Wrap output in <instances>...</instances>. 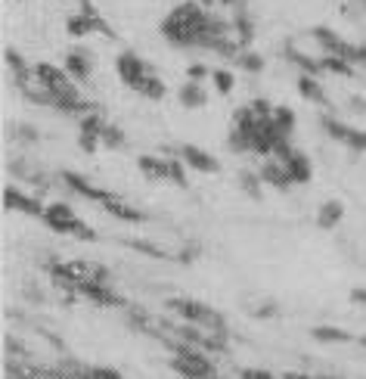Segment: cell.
Masks as SVG:
<instances>
[{"instance_id":"obj_1","label":"cell","mask_w":366,"mask_h":379,"mask_svg":"<svg viewBox=\"0 0 366 379\" xmlns=\"http://www.w3.org/2000/svg\"><path fill=\"white\" fill-rule=\"evenodd\" d=\"M171 370L180 373L183 379H214V364L208 360L205 348L190 345V342H174V358Z\"/></svg>"},{"instance_id":"obj_2","label":"cell","mask_w":366,"mask_h":379,"mask_svg":"<svg viewBox=\"0 0 366 379\" xmlns=\"http://www.w3.org/2000/svg\"><path fill=\"white\" fill-rule=\"evenodd\" d=\"M41 221L47 224L53 233H68V236H78V240H87V242L96 240V230L87 227V224L72 211V205H65V202H50Z\"/></svg>"},{"instance_id":"obj_3","label":"cell","mask_w":366,"mask_h":379,"mask_svg":"<svg viewBox=\"0 0 366 379\" xmlns=\"http://www.w3.org/2000/svg\"><path fill=\"white\" fill-rule=\"evenodd\" d=\"M167 308L174 314H180L186 323L192 327H202V329H217V333H227V323L217 311H211L208 304L196 302V298H167Z\"/></svg>"},{"instance_id":"obj_4","label":"cell","mask_w":366,"mask_h":379,"mask_svg":"<svg viewBox=\"0 0 366 379\" xmlns=\"http://www.w3.org/2000/svg\"><path fill=\"white\" fill-rule=\"evenodd\" d=\"M314 41L326 50V56H341V59H347V62H357V47H351L345 37H338L332 28H326V25H316L314 28Z\"/></svg>"},{"instance_id":"obj_5","label":"cell","mask_w":366,"mask_h":379,"mask_svg":"<svg viewBox=\"0 0 366 379\" xmlns=\"http://www.w3.org/2000/svg\"><path fill=\"white\" fill-rule=\"evenodd\" d=\"M323 128H326V134L332 137V140H338V143H345V146H351L354 153H366V130L347 128L345 122H338V118H332V115L323 118Z\"/></svg>"},{"instance_id":"obj_6","label":"cell","mask_w":366,"mask_h":379,"mask_svg":"<svg viewBox=\"0 0 366 379\" xmlns=\"http://www.w3.org/2000/svg\"><path fill=\"white\" fill-rule=\"evenodd\" d=\"M115 68H118V78H121L128 87H136L146 75H152V66H146V62H143L136 53H130V50H124V53L118 56Z\"/></svg>"},{"instance_id":"obj_7","label":"cell","mask_w":366,"mask_h":379,"mask_svg":"<svg viewBox=\"0 0 366 379\" xmlns=\"http://www.w3.org/2000/svg\"><path fill=\"white\" fill-rule=\"evenodd\" d=\"M3 208H10V211H22V215H31V217H43L47 205H43L41 199L28 196V193L16 190V186H3Z\"/></svg>"},{"instance_id":"obj_8","label":"cell","mask_w":366,"mask_h":379,"mask_svg":"<svg viewBox=\"0 0 366 379\" xmlns=\"http://www.w3.org/2000/svg\"><path fill=\"white\" fill-rule=\"evenodd\" d=\"M62 180H65V186L72 193H78L81 199H90V202L105 205V202H112V199H118L112 190H99V186H93L90 180H84L81 174H74V171H62Z\"/></svg>"},{"instance_id":"obj_9","label":"cell","mask_w":366,"mask_h":379,"mask_svg":"<svg viewBox=\"0 0 366 379\" xmlns=\"http://www.w3.org/2000/svg\"><path fill=\"white\" fill-rule=\"evenodd\" d=\"M180 162H183L186 168H192V171H202V174H217L221 171V165H217L214 155H208L205 149L192 146V143L180 146Z\"/></svg>"},{"instance_id":"obj_10","label":"cell","mask_w":366,"mask_h":379,"mask_svg":"<svg viewBox=\"0 0 366 379\" xmlns=\"http://www.w3.org/2000/svg\"><path fill=\"white\" fill-rule=\"evenodd\" d=\"M74 292H81V295L93 298L96 304H109V308H118V304H124L121 295H118L112 286H105L103 280H84V283L74 286Z\"/></svg>"},{"instance_id":"obj_11","label":"cell","mask_w":366,"mask_h":379,"mask_svg":"<svg viewBox=\"0 0 366 379\" xmlns=\"http://www.w3.org/2000/svg\"><path fill=\"white\" fill-rule=\"evenodd\" d=\"M279 162H283L285 171L292 174V184H307V180L314 177V165H310V159L301 153V149H292V153Z\"/></svg>"},{"instance_id":"obj_12","label":"cell","mask_w":366,"mask_h":379,"mask_svg":"<svg viewBox=\"0 0 366 379\" xmlns=\"http://www.w3.org/2000/svg\"><path fill=\"white\" fill-rule=\"evenodd\" d=\"M261 180L264 184H270V186H276V190H289L292 186V174L285 171V165L279 159H267L264 165H261Z\"/></svg>"},{"instance_id":"obj_13","label":"cell","mask_w":366,"mask_h":379,"mask_svg":"<svg viewBox=\"0 0 366 379\" xmlns=\"http://www.w3.org/2000/svg\"><path fill=\"white\" fill-rule=\"evenodd\" d=\"M140 171L149 180H171V159H155V155H140Z\"/></svg>"},{"instance_id":"obj_14","label":"cell","mask_w":366,"mask_h":379,"mask_svg":"<svg viewBox=\"0 0 366 379\" xmlns=\"http://www.w3.org/2000/svg\"><path fill=\"white\" fill-rule=\"evenodd\" d=\"M341 215H345V205H341L338 199H326V202L320 205V211H316V224H320L323 230H335Z\"/></svg>"},{"instance_id":"obj_15","label":"cell","mask_w":366,"mask_h":379,"mask_svg":"<svg viewBox=\"0 0 366 379\" xmlns=\"http://www.w3.org/2000/svg\"><path fill=\"white\" fill-rule=\"evenodd\" d=\"M177 99H180V106H186V109H202V106L208 103V93L202 90V84L186 81V84L177 90Z\"/></svg>"},{"instance_id":"obj_16","label":"cell","mask_w":366,"mask_h":379,"mask_svg":"<svg viewBox=\"0 0 366 379\" xmlns=\"http://www.w3.org/2000/svg\"><path fill=\"white\" fill-rule=\"evenodd\" d=\"M65 72L72 75L74 81H87L90 78V56H87L84 50H72V53L65 56Z\"/></svg>"},{"instance_id":"obj_17","label":"cell","mask_w":366,"mask_h":379,"mask_svg":"<svg viewBox=\"0 0 366 379\" xmlns=\"http://www.w3.org/2000/svg\"><path fill=\"white\" fill-rule=\"evenodd\" d=\"M81 16L87 19L90 31H96V35H105V37H115V31H112L109 22H105V19L99 16V10L93 6V0H81Z\"/></svg>"},{"instance_id":"obj_18","label":"cell","mask_w":366,"mask_h":379,"mask_svg":"<svg viewBox=\"0 0 366 379\" xmlns=\"http://www.w3.org/2000/svg\"><path fill=\"white\" fill-rule=\"evenodd\" d=\"M285 56H289V62H295L304 75H314V78H320V75H323V62L314 59V56H307V53H301V50H295L292 43L285 47Z\"/></svg>"},{"instance_id":"obj_19","label":"cell","mask_w":366,"mask_h":379,"mask_svg":"<svg viewBox=\"0 0 366 379\" xmlns=\"http://www.w3.org/2000/svg\"><path fill=\"white\" fill-rule=\"evenodd\" d=\"M298 93H301L307 103H316V106H326V93H323L320 81L314 78V75H301L298 78Z\"/></svg>"},{"instance_id":"obj_20","label":"cell","mask_w":366,"mask_h":379,"mask_svg":"<svg viewBox=\"0 0 366 379\" xmlns=\"http://www.w3.org/2000/svg\"><path fill=\"white\" fill-rule=\"evenodd\" d=\"M103 208L109 211V215H115V217H121V221H128V224H143V221H146V215H143V211H136V208H130V205H124L121 196L112 199V202H105Z\"/></svg>"},{"instance_id":"obj_21","label":"cell","mask_w":366,"mask_h":379,"mask_svg":"<svg viewBox=\"0 0 366 379\" xmlns=\"http://www.w3.org/2000/svg\"><path fill=\"white\" fill-rule=\"evenodd\" d=\"M134 90L140 93V97H146V99H165V81L155 78V75H146Z\"/></svg>"},{"instance_id":"obj_22","label":"cell","mask_w":366,"mask_h":379,"mask_svg":"<svg viewBox=\"0 0 366 379\" xmlns=\"http://www.w3.org/2000/svg\"><path fill=\"white\" fill-rule=\"evenodd\" d=\"M273 124H276L279 134L289 137L292 130H295V112H292L289 106H276V109H273Z\"/></svg>"},{"instance_id":"obj_23","label":"cell","mask_w":366,"mask_h":379,"mask_svg":"<svg viewBox=\"0 0 366 379\" xmlns=\"http://www.w3.org/2000/svg\"><path fill=\"white\" fill-rule=\"evenodd\" d=\"M314 339L332 345V342H351V333H347V329H338V327H314Z\"/></svg>"},{"instance_id":"obj_24","label":"cell","mask_w":366,"mask_h":379,"mask_svg":"<svg viewBox=\"0 0 366 379\" xmlns=\"http://www.w3.org/2000/svg\"><path fill=\"white\" fill-rule=\"evenodd\" d=\"M323 72H332V75H354V62H347V59H341V56H323Z\"/></svg>"},{"instance_id":"obj_25","label":"cell","mask_w":366,"mask_h":379,"mask_svg":"<svg viewBox=\"0 0 366 379\" xmlns=\"http://www.w3.org/2000/svg\"><path fill=\"white\" fill-rule=\"evenodd\" d=\"M99 140H103V146H109V149H121L124 143V130L118 128V124H105L103 128V134H99Z\"/></svg>"},{"instance_id":"obj_26","label":"cell","mask_w":366,"mask_h":379,"mask_svg":"<svg viewBox=\"0 0 366 379\" xmlns=\"http://www.w3.org/2000/svg\"><path fill=\"white\" fill-rule=\"evenodd\" d=\"M211 81H214V90L221 93V97H227V93L233 90V84H236L233 72H227V68H214V72H211Z\"/></svg>"},{"instance_id":"obj_27","label":"cell","mask_w":366,"mask_h":379,"mask_svg":"<svg viewBox=\"0 0 366 379\" xmlns=\"http://www.w3.org/2000/svg\"><path fill=\"white\" fill-rule=\"evenodd\" d=\"M227 146L230 153H252V146H248V134L242 128H230V137H227Z\"/></svg>"},{"instance_id":"obj_28","label":"cell","mask_w":366,"mask_h":379,"mask_svg":"<svg viewBox=\"0 0 366 379\" xmlns=\"http://www.w3.org/2000/svg\"><path fill=\"white\" fill-rule=\"evenodd\" d=\"M233 28H236V35H239V43H242V50L252 43V37H254V25H252V19L248 16H236L233 19Z\"/></svg>"},{"instance_id":"obj_29","label":"cell","mask_w":366,"mask_h":379,"mask_svg":"<svg viewBox=\"0 0 366 379\" xmlns=\"http://www.w3.org/2000/svg\"><path fill=\"white\" fill-rule=\"evenodd\" d=\"M103 128H105V122H103V115L99 112H87V115H81V134H103Z\"/></svg>"},{"instance_id":"obj_30","label":"cell","mask_w":366,"mask_h":379,"mask_svg":"<svg viewBox=\"0 0 366 379\" xmlns=\"http://www.w3.org/2000/svg\"><path fill=\"white\" fill-rule=\"evenodd\" d=\"M236 62H239L245 72H252V75H258L261 68H264V56H258V53H252V50H242L239 56H236Z\"/></svg>"},{"instance_id":"obj_31","label":"cell","mask_w":366,"mask_h":379,"mask_svg":"<svg viewBox=\"0 0 366 379\" xmlns=\"http://www.w3.org/2000/svg\"><path fill=\"white\" fill-rule=\"evenodd\" d=\"M65 31H68V35H72V37H87V35H93V31H90V25H87V19L81 16V12H78V16H68Z\"/></svg>"},{"instance_id":"obj_32","label":"cell","mask_w":366,"mask_h":379,"mask_svg":"<svg viewBox=\"0 0 366 379\" xmlns=\"http://www.w3.org/2000/svg\"><path fill=\"white\" fill-rule=\"evenodd\" d=\"M81 379H121V373L112 370V367H84Z\"/></svg>"},{"instance_id":"obj_33","label":"cell","mask_w":366,"mask_h":379,"mask_svg":"<svg viewBox=\"0 0 366 379\" xmlns=\"http://www.w3.org/2000/svg\"><path fill=\"white\" fill-rule=\"evenodd\" d=\"M128 249H136V252H146V255H152V258H167L165 249L152 246V242H146V240H128Z\"/></svg>"},{"instance_id":"obj_34","label":"cell","mask_w":366,"mask_h":379,"mask_svg":"<svg viewBox=\"0 0 366 379\" xmlns=\"http://www.w3.org/2000/svg\"><path fill=\"white\" fill-rule=\"evenodd\" d=\"M239 180H242V186H245V193H248V196H254V199L261 196V184H264V180H261V174H258V177H254V174L242 171V174H239Z\"/></svg>"},{"instance_id":"obj_35","label":"cell","mask_w":366,"mask_h":379,"mask_svg":"<svg viewBox=\"0 0 366 379\" xmlns=\"http://www.w3.org/2000/svg\"><path fill=\"white\" fill-rule=\"evenodd\" d=\"M252 109H254V115H258V118H273V109H276V106H270L264 97H254Z\"/></svg>"},{"instance_id":"obj_36","label":"cell","mask_w":366,"mask_h":379,"mask_svg":"<svg viewBox=\"0 0 366 379\" xmlns=\"http://www.w3.org/2000/svg\"><path fill=\"white\" fill-rule=\"evenodd\" d=\"M183 162H177V159H171V184H177V186H186V171H183Z\"/></svg>"},{"instance_id":"obj_37","label":"cell","mask_w":366,"mask_h":379,"mask_svg":"<svg viewBox=\"0 0 366 379\" xmlns=\"http://www.w3.org/2000/svg\"><path fill=\"white\" fill-rule=\"evenodd\" d=\"M239 379H276V376H273V373H267V370H258V367H242Z\"/></svg>"},{"instance_id":"obj_38","label":"cell","mask_w":366,"mask_h":379,"mask_svg":"<svg viewBox=\"0 0 366 379\" xmlns=\"http://www.w3.org/2000/svg\"><path fill=\"white\" fill-rule=\"evenodd\" d=\"M208 75H211V72L202 66V62H192V66L186 68V81H196V84H199L202 78H208Z\"/></svg>"},{"instance_id":"obj_39","label":"cell","mask_w":366,"mask_h":379,"mask_svg":"<svg viewBox=\"0 0 366 379\" xmlns=\"http://www.w3.org/2000/svg\"><path fill=\"white\" fill-rule=\"evenodd\" d=\"M99 143H103V140H99L96 134H81V137H78V146L84 149V153H96Z\"/></svg>"},{"instance_id":"obj_40","label":"cell","mask_w":366,"mask_h":379,"mask_svg":"<svg viewBox=\"0 0 366 379\" xmlns=\"http://www.w3.org/2000/svg\"><path fill=\"white\" fill-rule=\"evenodd\" d=\"M16 134L22 137V143H34V140H37V130H34V128H28V124H22V128H19Z\"/></svg>"},{"instance_id":"obj_41","label":"cell","mask_w":366,"mask_h":379,"mask_svg":"<svg viewBox=\"0 0 366 379\" xmlns=\"http://www.w3.org/2000/svg\"><path fill=\"white\" fill-rule=\"evenodd\" d=\"M351 302H357V304H366V289H363V286L351 292Z\"/></svg>"},{"instance_id":"obj_42","label":"cell","mask_w":366,"mask_h":379,"mask_svg":"<svg viewBox=\"0 0 366 379\" xmlns=\"http://www.w3.org/2000/svg\"><path fill=\"white\" fill-rule=\"evenodd\" d=\"M357 62L366 68V47H357Z\"/></svg>"},{"instance_id":"obj_43","label":"cell","mask_w":366,"mask_h":379,"mask_svg":"<svg viewBox=\"0 0 366 379\" xmlns=\"http://www.w3.org/2000/svg\"><path fill=\"white\" fill-rule=\"evenodd\" d=\"M283 379H314V376H307V373H285Z\"/></svg>"},{"instance_id":"obj_44","label":"cell","mask_w":366,"mask_h":379,"mask_svg":"<svg viewBox=\"0 0 366 379\" xmlns=\"http://www.w3.org/2000/svg\"><path fill=\"white\" fill-rule=\"evenodd\" d=\"M351 103H354V109H363V112H366V99H360V97H354V99H351Z\"/></svg>"},{"instance_id":"obj_45","label":"cell","mask_w":366,"mask_h":379,"mask_svg":"<svg viewBox=\"0 0 366 379\" xmlns=\"http://www.w3.org/2000/svg\"><path fill=\"white\" fill-rule=\"evenodd\" d=\"M357 342H360V345H363V348H366V336H360V339H357Z\"/></svg>"},{"instance_id":"obj_46","label":"cell","mask_w":366,"mask_h":379,"mask_svg":"<svg viewBox=\"0 0 366 379\" xmlns=\"http://www.w3.org/2000/svg\"><path fill=\"white\" fill-rule=\"evenodd\" d=\"M221 3H236V0H221Z\"/></svg>"},{"instance_id":"obj_47","label":"cell","mask_w":366,"mask_h":379,"mask_svg":"<svg viewBox=\"0 0 366 379\" xmlns=\"http://www.w3.org/2000/svg\"><path fill=\"white\" fill-rule=\"evenodd\" d=\"M360 6H363V10H366V0H360Z\"/></svg>"},{"instance_id":"obj_48","label":"cell","mask_w":366,"mask_h":379,"mask_svg":"<svg viewBox=\"0 0 366 379\" xmlns=\"http://www.w3.org/2000/svg\"><path fill=\"white\" fill-rule=\"evenodd\" d=\"M316 379H332V376H316Z\"/></svg>"}]
</instances>
